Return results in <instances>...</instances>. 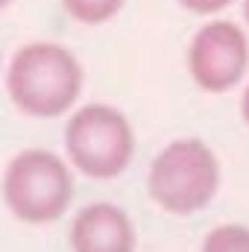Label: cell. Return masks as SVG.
<instances>
[{"label":"cell","mask_w":249,"mask_h":252,"mask_svg":"<svg viewBox=\"0 0 249 252\" xmlns=\"http://www.w3.org/2000/svg\"><path fill=\"white\" fill-rule=\"evenodd\" d=\"M12 106L27 118H62L67 115L82 88L85 70L79 59L56 41H30L12 53L3 73Z\"/></svg>","instance_id":"1"},{"label":"cell","mask_w":249,"mask_h":252,"mask_svg":"<svg viewBox=\"0 0 249 252\" xmlns=\"http://www.w3.org/2000/svg\"><path fill=\"white\" fill-rule=\"evenodd\" d=\"M73 190L76 185L67 158L44 147H27L15 153L0 182L9 214L30 226H47L62 220L73 202Z\"/></svg>","instance_id":"2"},{"label":"cell","mask_w":249,"mask_h":252,"mask_svg":"<svg viewBox=\"0 0 249 252\" xmlns=\"http://www.w3.org/2000/svg\"><path fill=\"white\" fill-rule=\"evenodd\" d=\"M220 190L217 153L199 138H176L156 153L147 170V193L176 217L196 214L214 202Z\"/></svg>","instance_id":"3"},{"label":"cell","mask_w":249,"mask_h":252,"mask_svg":"<svg viewBox=\"0 0 249 252\" xmlns=\"http://www.w3.org/2000/svg\"><path fill=\"white\" fill-rule=\"evenodd\" d=\"M64 158L88 179H118L135 158V129L124 112L109 103H85L70 112L62 132Z\"/></svg>","instance_id":"4"},{"label":"cell","mask_w":249,"mask_h":252,"mask_svg":"<svg viewBox=\"0 0 249 252\" xmlns=\"http://www.w3.org/2000/svg\"><path fill=\"white\" fill-rule=\"evenodd\" d=\"M187 73L196 88L208 94H226L244 82L249 70L247 32L226 18L202 24L187 44Z\"/></svg>","instance_id":"5"},{"label":"cell","mask_w":249,"mask_h":252,"mask_svg":"<svg viewBox=\"0 0 249 252\" xmlns=\"http://www.w3.org/2000/svg\"><path fill=\"white\" fill-rule=\"evenodd\" d=\"M67 247L70 252H135L138 229L121 205L88 202L70 220Z\"/></svg>","instance_id":"6"},{"label":"cell","mask_w":249,"mask_h":252,"mask_svg":"<svg viewBox=\"0 0 249 252\" xmlns=\"http://www.w3.org/2000/svg\"><path fill=\"white\" fill-rule=\"evenodd\" d=\"M124 3L126 0H62L64 12L85 27H97V24L112 21L124 9Z\"/></svg>","instance_id":"7"},{"label":"cell","mask_w":249,"mask_h":252,"mask_svg":"<svg viewBox=\"0 0 249 252\" xmlns=\"http://www.w3.org/2000/svg\"><path fill=\"white\" fill-rule=\"evenodd\" d=\"M199 252H249V226H241V223L214 226L205 235Z\"/></svg>","instance_id":"8"},{"label":"cell","mask_w":249,"mask_h":252,"mask_svg":"<svg viewBox=\"0 0 249 252\" xmlns=\"http://www.w3.org/2000/svg\"><path fill=\"white\" fill-rule=\"evenodd\" d=\"M176 3L193 15H217V12L229 9L235 0H176Z\"/></svg>","instance_id":"9"},{"label":"cell","mask_w":249,"mask_h":252,"mask_svg":"<svg viewBox=\"0 0 249 252\" xmlns=\"http://www.w3.org/2000/svg\"><path fill=\"white\" fill-rule=\"evenodd\" d=\"M241 118L249 126V82H247V88H244V94H241Z\"/></svg>","instance_id":"10"},{"label":"cell","mask_w":249,"mask_h":252,"mask_svg":"<svg viewBox=\"0 0 249 252\" xmlns=\"http://www.w3.org/2000/svg\"><path fill=\"white\" fill-rule=\"evenodd\" d=\"M244 21L249 24V0H244Z\"/></svg>","instance_id":"11"},{"label":"cell","mask_w":249,"mask_h":252,"mask_svg":"<svg viewBox=\"0 0 249 252\" xmlns=\"http://www.w3.org/2000/svg\"><path fill=\"white\" fill-rule=\"evenodd\" d=\"M9 6H12V0H0V12H6Z\"/></svg>","instance_id":"12"},{"label":"cell","mask_w":249,"mask_h":252,"mask_svg":"<svg viewBox=\"0 0 249 252\" xmlns=\"http://www.w3.org/2000/svg\"><path fill=\"white\" fill-rule=\"evenodd\" d=\"M0 70H3V62H0Z\"/></svg>","instance_id":"13"}]
</instances>
